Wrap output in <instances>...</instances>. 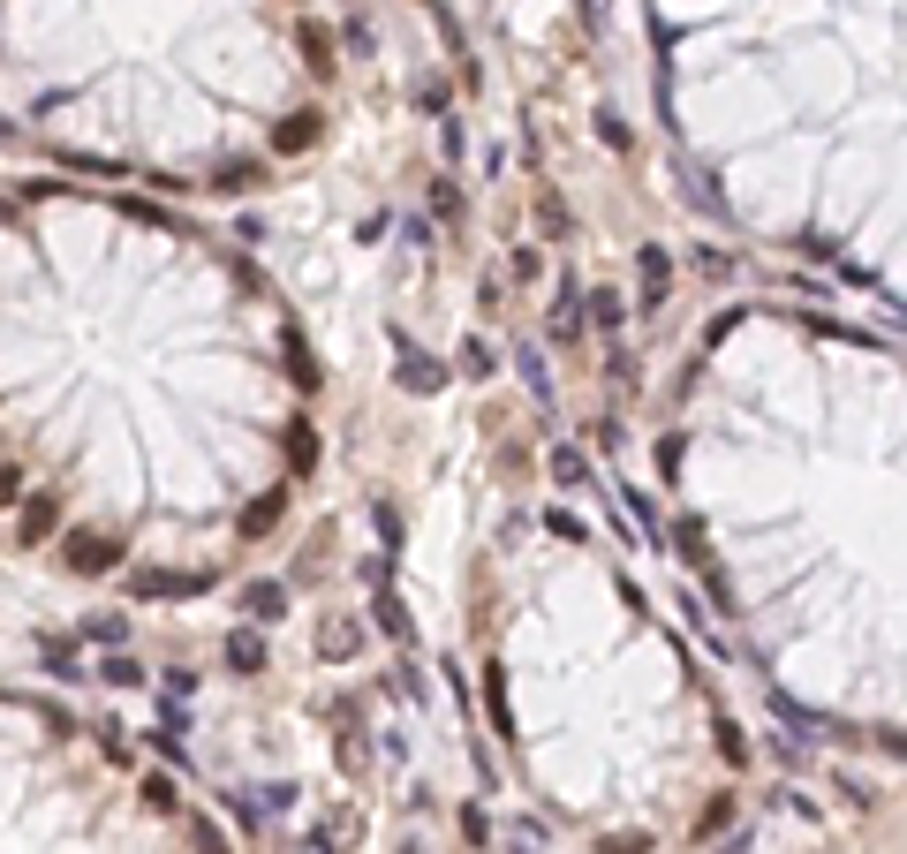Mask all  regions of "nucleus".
Instances as JSON below:
<instances>
[{"label":"nucleus","mask_w":907,"mask_h":854,"mask_svg":"<svg viewBox=\"0 0 907 854\" xmlns=\"http://www.w3.org/2000/svg\"><path fill=\"white\" fill-rule=\"evenodd\" d=\"M356 643H363V628H348V620H326V635H318V650H326V658H348Z\"/></svg>","instance_id":"f03ea898"},{"label":"nucleus","mask_w":907,"mask_h":854,"mask_svg":"<svg viewBox=\"0 0 907 854\" xmlns=\"http://www.w3.org/2000/svg\"><path fill=\"white\" fill-rule=\"evenodd\" d=\"M552 477H560V484H582V477H590V462H582L575 446H560V454H552Z\"/></svg>","instance_id":"20e7f679"},{"label":"nucleus","mask_w":907,"mask_h":854,"mask_svg":"<svg viewBox=\"0 0 907 854\" xmlns=\"http://www.w3.org/2000/svg\"><path fill=\"white\" fill-rule=\"evenodd\" d=\"M99 673H106V681H114V688H137V681H144V673H137V658H106Z\"/></svg>","instance_id":"39448f33"},{"label":"nucleus","mask_w":907,"mask_h":854,"mask_svg":"<svg viewBox=\"0 0 907 854\" xmlns=\"http://www.w3.org/2000/svg\"><path fill=\"white\" fill-rule=\"evenodd\" d=\"M242 613H250V620H280V613H288V590H280V582H257L250 598H242Z\"/></svg>","instance_id":"f257e3e1"},{"label":"nucleus","mask_w":907,"mask_h":854,"mask_svg":"<svg viewBox=\"0 0 907 854\" xmlns=\"http://www.w3.org/2000/svg\"><path fill=\"white\" fill-rule=\"evenodd\" d=\"M227 666L257 673V666H265V643H257V635H227Z\"/></svg>","instance_id":"7ed1b4c3"}]
</instances>
